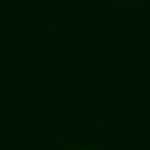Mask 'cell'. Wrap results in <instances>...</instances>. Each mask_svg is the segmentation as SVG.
Returning a JSON list of instances; mask_svg holds the SVG:
<instances>
[{
    "mask_svg": "<svg viewBox=\"0 0 150 150\" xmlns=\"http://www.w3.org/2000/svg\"><path fill=\"white\" fill-rule=\"evenodd\" d=\"M67 150H100V147H87V144H80V147H67Z\"/></svg>",
    "mask_w": 150,
    "mask_h": 150,
    "instance_id": "cell-1",
    "label": "cell"
}]
</instances>
